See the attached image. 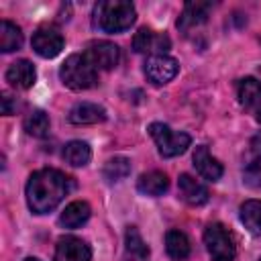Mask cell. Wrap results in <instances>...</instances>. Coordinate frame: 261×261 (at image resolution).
<instances>
[{"instance_id":"1","label":"cell","mask_w":261,"mask_h":261,"mask_svg":"<svg viewBox=\"0 0 261 261\" xmlns=\"http://www.w3.org/2000/svg\"><path fill=\"white\" fill-rule=\"evenodd\" d=\"M73 181L59 169H39L27 181V204L35 214H47L71 192Z\"/></svg>"},{"instance_id":"2","label":"cell","mask_w":261,"mask_h":261,"mask_svg":"<svg viewBox=\"0 0 261 261\" xmlns=\"http://www.w3.org/2000/svg\"><path fill=\"white\" fill-rule=\"evenodd\" d=\"M137 18V10L130 2L124 0H104L94 6L92 22L104 33H122L130 29Z\"/></svg>"},{"instance_id":"3","label":"cell","mask_w":261,"mask_h":261,"mask_svg":"<svg viewBox=\"0 0 261 261\" xmlns=\"http://www.w3.org/2000/svg\"><path fill=\"white\" fill-rule=\"evenodd\" d=\"M59 77L71 90H88L98 82V69L86 57V53H73L63 61Z\"/></svg>"},{"instance_id":"4","label":"cell","mask_w":261,"mask_h":261,"mask_svg":"<svg viewBox=\"0 0 261 261\" xmlns=\"http://www.w3.org/2000/svg\"><path fill=\"white\" fill-rule=\"evenodd\" d=\"M149 133H151V137H153V141H155V145H157L161 157H177V155H181V153L190 147V143H192V139H190L188 133L171 130V128H169L167 124H163V122H153V124H149Z\"/></svg>"},{"instance_id":"5","label":"cell","mask_w":261,"mask_h":261,"mask_svg":"<svg viewBox=\"0 0 261 261\" xmlns=\"http://www.w3.org/2000/svg\"><path fill=\"white\" fill-rule=\"evenodd\" d=\"M204 245H206L212 261H232L237 255L234 241H232L230 232L226 230V226H222L220 222H212L206 226Z\"/></svg>"},{"instance_id":"6","label":"cell","mask_w":261,"mask_h":261,"mask_svg":"<svg viewBox=\"0 0 261 261\" xmlns=\"http://www.w3.org/2000/svg\"><path fill=\"white\" fill-rule=\"evenodd\" d=\"M171 47V41L165 33H159V31H153V29H139L133 37V49L137 53H147L149 57L153 55H167Z\"/></svg>"},{"instance_id":"7","label":"cell","mask_w":261,"mask_h":261,"mask_svg":"<svg viewBox=\"0 0 261 261\" xmlns=\"http://www.w3.org/2000/svg\"><path fill=\"white\" fill-rule=\"evenodd\" d=\"M31 45H33L37 55H41L45 59H51V57L61 53V49H63V35L55 27H39L33 33Z\"/></svg>"},{"instance_id":"8","label":"cell","mask_w":261,"mask_h":261,"mask_svg":"<svg viewBox=\"0 0 261 261\" xmlns=\"http://www.w3.org/2000/svg\"><path fill=\"white\" fill-rule=\"evenodd\" d=\"M177 71H179V65L169 55H153L145 63V75L155 86H163V84L171 82L177 75Z\"/></svg>"},{"instance_id":"9","label":"cell","mask_w":261,"mask_h":261,"mask_svg":"<svg viewBox=\"0 0 261 261\" xmlns=\"http://www.w3.org/2000/svg\"><path fill=\"white\" fill-rule=\"evenodd\" d=\"M55 261H92V249L84 239L65 234L55 245Z\"/></svg>"},{"instance_id":"10","label":"cell","mask_w":261,"mask_h":261,"mask_svg":"<svg viewBox=\"0 0 261 261\" xmlns=\"http://www.w3.org/2000/svg\"><path fill=\"white\" fill-rule=\"evenodd\" d=\"M96 69H112L120 61V49L110 41H94L84 51Z\"/></svg>"},{"instance_id":"11","label":"cell","mask_w":261,"mask_h":261,"mask_svg":"<svg viewBox=\"0 0 261 261\" xmlns=\"http://www.w3.org/2000/svg\"><path fill=\"white\" fill-rule=\"evenodd\" d=\"M237 98L243 108L251 110L261 124V82L255 77H245L237 86Z\"/></svg>"},{"instance_id":"12","label":"cell","mask_w":261,"mask_h":261,"mask_svg":"<svg viewBox=\"0 0 261 261\" xmlns=\"http://www.w3.org/2000/svg\"><path fill=\"white\" fill-rule=\"evenodd\" d=\"M177 192H179V198L190 204V206H202L208 202V188L198 181L196 177H192L190 173H181L179 179H177Z\"/></svg>"},{"instance_id":"13","label":"cell","mask_w":261,"mask_h":261,"mask_svg":"<svg viewBox=\"0 0 261 261\" xmlns=\"http://www.w3.org/2000/svg\"><path fill=\"white\" fill-rule=\"evenodd\" d=\"M192 161H194L196 171H198L204 179H208V181H218V179L222 177V163H220L216 157L210 155V151H208L206 145L196 147Z\"/></svg>"},{"instance_id":"14","label":"cell","mask_w":261,"mask_h":261,"mask_svg":"<svg viewBox=\"0 0 261 261\" xmlns=\"http://www.w3.org/2000/svg\"><path fill=\"white\" fill-rule=\"evenodd\" d=\"M212 10V2H188L184 6V12L177 20V29L188 33L208 20V14Z\"/></svg>"},{"instance_id":"15","label":"cell","mask_w":261,"mask_h":261,"mask_svg":"<svg viewBox=\"0 0 261 261\" xmlns=\"http://www.w3.org/2000/svg\"><path fill=\"white\" fill-rule=\"evenodd\" d=\"M37 80V71H35V65L27 59H18L14 63H10V67L6 69V82L12 86V88H18V90H27L35 84Z\"/></svg>"},{"instance_id":"16","label":"cell","mask_w":261,"mask_h":261,"mask_svg":"<svg viewBox=\"0 0 261 261\" xmlns=\"http://www.w3.org/2000/svg\"><path fill=\"white\" fill-rule=\"evenodd\" d=\"M69 122L73 124H96L106 120V110L94 102H80L69 110Z\"/></svg>"},{"instance_id":"17","label":"cell","mask_w":261,"mask_h":261,"mask_svg":"<svg viewBox=\"0 0 261 261\" xmlns=\"http://www.w3.org/2000/svg\"><path fill=\"white\" fill-rule=\"evenodd\" d=\"M122 261H149V247L135 226H128L124 232V255Z\"/></svg>"},{"instance_id":"18","label":"cell","mask_w":261,"mask_h":261,"mask_svg":"<svg viewBox=\"0 0 261 261\" xmlns=\"http://www.w3.org/2000/svg\"><path fill=\"white\" fill-rule=\"evenodd\" d=\"M167 188H169V179L163 171H147L137 179V190L145 196H153V198L163 196Z\"/></svg>"},{"instance_id":"19","label":"cell","mask_w":261,"mask_h":261,"mask_svg":"<svg viewBox=\"0 0 261 261\" xmlns=\"http://www.w3.org/2000/svg\"><path fill=\"white\" fill-rule=\"evenodd\" d=\"M90 214H92V210H90L88 202L75 200V202L65 206V210L59 216V224L65 226V228H77V226H82L90 220Z\"/></svg>"},{"instance_id":"20","label":"cell","mask_w":261,"mask_h":261,"mask_svg":"<svg viewBox=\"0 0 261 261\" xmlns=\"http://www.w3.org/2000/svg\"><path fill=\"white\" fill-rule=\"evenodd\" d=\"M165 249H167V255L173 261H186L190 257V253H192L190 239L181 230H167V234H165Z\"/></svg>"},{"instance_id":"21","label":"cell","mask_w":261,"mask_h":261,"mask_svg":"<svg viewBox=\"0 0 261 261\" xmlns=\"http://www.w3.org/2000/svg\"><path fill=\"white\" fill-rule=\"evenodd\" d=\"M63 159H65V163H69L73 167H84L92 159V149L84 141H69L63 147Z\"/></svg>"},{"instance_id":"22","label":"cell","mask_w":261,"mask_h":261,"mask_svg":"<svg viewBox=\"0 0 261 261\" xmlns=\"http://www.w3.org/2000/svg\"><path fill=\"white\" fill-rule=\"evenodd\" d=\"M241 222L249 232L261 237V200H247L241 206Z\"/></svg>"},{"instance_id":"23","label":"cell","mask_w":261,"mask_h":261,"mask_svg":"<svg viewBox=\"0 0 261 261\" xmlns=\"http://www.w3.org/2000/svg\"><path fill=\"white\" fill-rule=\"evenodd\" d=\"M22 47V33L20 29L10 22V20H2L0 22V51L2 53H10Z\"/></svg>"},{"instance_id":"24","label":"cell","mask_w":261,"mask_h":261,"mask_svg":"<svg viewBox=\"0 0 261 261\" xmlns=\"http://www.w3.org/2000/svg\"><path fill=\"white\" fill-rule=\"evenodd\" d=\"M22 126H24V130H27V135L37 137V139H43V137H47L51 124H49L47 112H43V110H33V112L27 114Z\"/></svg>"},{"instance_id":"25","label":"cell","mask_w":261,"mask_h":261,"mask_svg":"<svg viewBox=\"0 0 261 261\" xmlns=\"http://www.w3.org/2000/svg\"><path fill=\"white\" fill-rule=\"evenodd\" d=\"M128 173H130V161H128L126 157H122V155L108 159L106 165H104V169H102V175H104L108 181L124 179Z\"/></svg>"},{"instance_id":"26","label":"cell","mask_w":261,"mask_h":261,"mask_svg":"<svg viewBox=\"0 0 261 261\" xmlns=\"http://www.w3.org/2000/svg\"><path fill=\"white\" fill-rule=\"evenodd\" d=\"M243 179L249 188L261 190V157H257L255 161H251L243 173Z\"/></svg>"},{"instance_id":"27","label":"cell","mask_w":261,"mask_h":261,"mask_svg":"<svg viewBox=\"0 0 261 261\" xmlns=\"http://www.w3.org/2000/svg\"><path fill=\"white\" fill-rule=\"evenodd\" d=\"M14 110H16V106L12 104V96H10L8 92H4V94H2V112H4L6 116H10Z\"/></svg>"},{"instance_id":"28","label":"cell","mask_w":261,"mask_h":261,"mask_svg":"<svg viewBox=\"0 0 261 261\" xmlns=\"http://www.w3.org/2000/svg\"><path fill=\"white\" fill-rule=\"evenodd\" d=\"M24 261H41V259H37V257H27Z\"/></svg>"},{"instance_id":"29","label":"cell","mask_w":261,"mask_h":261,"mask_svg":"<svg viewBox=\"0 0 261 261\" xmlns=\"http://www.w3.org/2000/svg\"><path fill=\"white\" fill-rule=\"evenodd\" d=\"M259 261H261V259H259Z\"/></svg>"}]
</instances>
